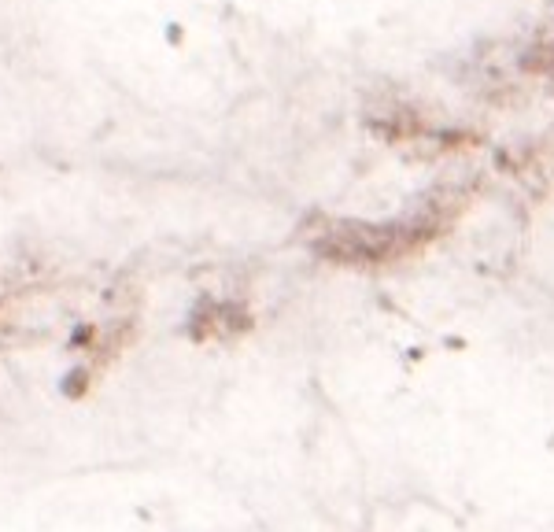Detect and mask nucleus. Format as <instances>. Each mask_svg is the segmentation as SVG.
<instances>
[{"mask_svg": "<svg viewBox=\"0 0 554 532\" xmlns=\"http://www.w3.org/2000/svg\"><path fill=\"white\" fill-rule=\"evenodd\" d=\"M429 241V226H337L322 237V252L340 263H392L414 244Z\"/></svg>", "mask_w": 554, "mask_h": 532, "instance_id": "obj_1", "label": "nucleus"}]
</instances>
